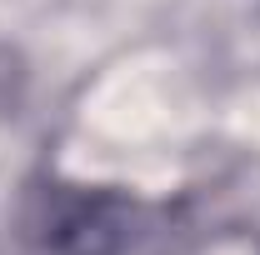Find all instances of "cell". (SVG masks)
Returning <instances> with one entry per match:
<instances>
[{"label":"cell","mask_w":260,"mask_h":255,"mask_svg":"<svg viewBox=\"0 0 260 255\" xmlns=\"http://www.w3.org/2000/svg\"><path fill=\"white\" fill-rule=\"evenodd\" d=\"M40 230L55 250H70V240H80L75 255H110V245H125V205L80 190L60 205H50Z\"/></svg>","instance_id":"obj_1"}]
</instances>
